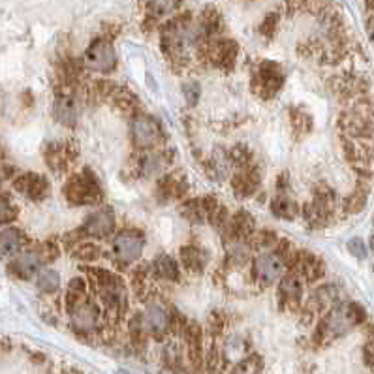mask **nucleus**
<instances>
[{"label": "nucleus", "mask_w": 374, "mask_h": 374, "mask_svg": "<svg viewBox=\"0 0 374 374\" xmlns=\"http://www.w3.org/2000/svg\"><path fill=\"white\" fill-rule=\"evenodd\" d=\"M115 49L111 48L108 40H95L85 53V64L95 72L108 74L115 68Z\"/></svg>", "instance_id": "f257e3e1"}, {"label": "nucleus", "mask_w": 374, "mask_h": 374, "mask_svg": "<svg viewBox=\"0 0 374 374\" xmlns=\"http://www.w3.org/2000/svg\"><path fill=\"white\" fill-rule=\"evenodd\" d=\"M132 136H134V141L139 147H152V145H157L160 141L162 130H160V124L152 117L139 115L132 123Z\"/></svg>", "instance_id": "f03ea898"}, {"label": "nucleus", "mask_w": 374, "mask_h": 374, "mask_svg": "<svg viewBox=\"0 0 374 374\" xmlns=\"http://www.w3.org/2000/svg\"><path fill=\"white\" fill-rule=\"evenodd\" d=\"M113 252L121 262H136L143 252V237L136 232H121L113 241Z\"/></svg>", "instance_id": "7ed1b4c3"}, {"label": "nucleus", "mask_w": 374, "mask_h": 374, "mask_svg": "<svg viewBox=\"0 0 374 374\" xmlns=\"http://www.w3.org/2000/svg\"><path fill=\"white\" fill-rule=\"evenodd\" d=\"M360 313H357V308L352 305L348 306H339V308H335L333 313L327 316L326 320V327H327V335L333 333V335H342L346 333L350 327H354L361 318H357Z\"/></svg>", "instance_id": "20e7f679"}, {"label": "nucleus", "mask_w": 374, "mask_h": 374, "mask_svg": "<svg viewBox=\"0 0 374 374\" xmlns=\"http://www.w3.org/2000/svg\"><path fill=\"white\" fill-rule=\"evenodd\" d=\"M66 196L75 201V204H87V201H92L98 196V186L96 183L89 181L87 175H79L70 181V184L66 186Z\"/></svg>", "instance_id": "39448f33"}, {"label": "nucleus", "mask_w": 374, "mask_h": 374, "mask_svg": "<svg viewBox=\"0 0 374 374\" xmlns=\"http://www.w3.org/2000/svg\"><path fill=\"white\" fill-rule=\"evenodd\" d=\"M284 271V262L280 259L277 254H266V256H259L254 262V273L259 280L264 282H273L277 280Z\"/></svg>", "instance_id": "423d86ee"}, {"label": "nucleus", "mask_w": 374, "mask_h": 374, "mask_svg": "<svg viewBox=\"0 0 374 374\" xmlns=\"http://www.w3.org/2000/svg\"><path fill=\"white\" fill-rule=\"evenodd\" d=\"M115 228V220L109 209L98 211L87 218V222L83 224V233L92 235V237H108L109 233Z\"/></svg>", "instance_id": "0eeeda50"}, {"label": "nucleus", "mask_w": 374, "mask_h": 374, "mask_svg": "<svg viewBox=\"0 0 374 374\" xmlns=\"http://www.w3.org/2000/svg\"><path fill=\"white\" fill-rule=\"evenodd\" d=\"M100 293L109 306H119L124 303V288L121 280L108 275V271H100Z\"/></svg>", "instance_id": "6e6552de"}, {"label": "nucleus", "mask_w": 374, "mask_h": 374, "mask_svg": "<svg viewBox=\"0 0 374 374\" xmlns=\"http://www.w3.org/2000/svg\"><path fill=\"white\" fill-rule=\"evenodd\" d=\"M141 322L145 331H150L152 335H162L168 329L170 318H168V313L160 305H149L143 313Z\"/></svg>", "instance_id": "1a4fd4ad"}, {"label": "nucleus", "mask_w": 374, "mask_h": 374, "mask_svg": "<svg viewBox=\"0 0 374 374\" xmlns=\"http://www.w3.org/2000/svg\"><path fill=\"white\" fill-rule=\"evenodd\" d=\"M75 301H77V305H75L74 314H72V322H74V326L77 327L79 331H89V329L95 327L98 313H96L95 305H92L90 301H79V297H75Z\"/></svg>", "instance_id": "9d476101"}, {"label": "nucleus", "mask_w": 374, "mask_h": 374, "mask_svg": "<svg viewBox=\"0 0 374 374\" xmlns=\"http://www.w3.org/2000/svg\"><path fill=\"white\" fill-rule=\"evenodd\" d=\"M41 267V256L38 252H27L14 262L15 275H19L21 279H30L35 273L40 271Z\"/></svg>", "instance_id": "9b49d317"}, {"label": "nucleus", "mask_w": 374, "mask_h": 374, "mask_svg": "<svg viewBox=\"0 0 374 374\" xmlns=\"http://www.w3.org/2000/svg\"><path fill=\"white\" fill-rule=\"evenodd\" d=\"M17 188L27 196L40 199L48 190V183H46V179L38 177V175H25L17 181Z\"/></svg>", "instance_id": "f8f14e48"}, {"label": "nucleus", "mask_w": 374, "mask_h": 374, "mask_svg": "<svg viewBox=\"0 0 374 374\" xmlns=\"http://www.w3.org/2000/svg\"><path fill=\"white\" fill-rule=\"evenodd\" d=\"M75 102L70 98V96H61L57 102H55V117L57 121H61L62 124L66 126H72L75 123Z\"/></svg>", "instance_id": "ddd939ff"}, {"label": "nucleus", "mask_w": 374, "mask_h": 374, "mask_svg": "<svg viewBox=\"0 0 374 374\" xmlns=\"http://www.w3.org/2000/svg\"><path fill=\"white\" fill-rule=\"evenodd\" d=\"M21 246H23V237H21V233L17 230H6V232H2V254H4V258H14L17 256L21 250Z\"/></svg>", "instance_id": "4468645a"}, {"label": "nucleus", "mask_w": 374, "mask_h": 374, "mask_svg": "<svg viewBox=\"0 0 374 374\" xmlns=\"http://www.w3.org/2000/svg\"><path fill=\"white\" fill-rule=\"evenodd\" d=\"M155 267H157V273H160V277H164V279L177 280L179 277L177 264H175L170 256H160V258L157 259Z\"/></svg>", "instance_id": "2eb2a0df"}, {"label": "nucleus", "mask_w": 374, "mask_h": 374, "mask_svg": "<svg viewBox=\"0 0 374 374\" xmlns=\"http://www.w3.org/2000/svg\"><path fill=\"white\" fill-rule=\"evenodd\" d=\"M280 293L288 299L297 301L301 297V280L297 277H286L280 284Z\"/></svg>", "instance_id": "dca6fc26"}, {"label": "nucleus", "mask_w": 374, "mask_h": 374, "mask_svg": "<svg viewBox=\"0 0 374 374\" xmlns=\"http://www.w3.org/2000/svg\"><path fill=\"white\" fill-rule=\"evenodd\" d=\"M59 275L53 271V269H43L40 271V277H38V288L41 292H55L59 288Z\"/></svg>", "instance_id": "f3484780"}, {"label": "nucleus", "mask_w": 374, "mask_h": 374, "mask_svg": "<svg viewBox=\"0 0 374 374\" xmlns=\"http://www.w3.org/2000/svg\"><path fill=\"white\" fill-rule=\"evenodd\" d=\"M184 256V264L190 267V269H194V271H197V269H201L205 264V254L201 250H197V248H186V250L183 252Z\"/></svg>", "instance_id": "a211bd4d"}, {"label": "nucleus", "mask_w": 374, "mask_h": 374, "mask_svg": "<svg viewBox=\"0 0 374 374\" xmlns=\"http://www.w3.org/2000/svg\"><path fill=\"white\" fill-rule=\"evenodd\" d=\"M179 0H150V8L155 10L157 15H164L171 12L173 8H177Z\"/></svg>", "instance_id": "6ab92c4d"}, {"label": "nucleus", "mask_w": 374, "mask_h": 374, "mask_svg": "<svg viewBox=\"0 0 374 374\" xmlns=\"http://www.w3.org/2000/svg\"><path fill=\"white\" fill-rule=\"evenodd\" d=\"M273 209H275V213L279 215V217H290L295 209H293V205L286 199V197H279L275 204H273Z\"/></svg>", "instance_id": "aec40b11"}, {"label": "nucleus", "mask_w": 374, "mask_h": 374, "mask_svg": "<svg viewBox=\"0 0 374 374\" xmlns=\"http://www.w3.org/2000/svg\"><path fill=\"white\" fill-rule=\"evenodd\" d=\"M350 250L354 252L357 258H365V246H363V241H360V239L350 241Z\"/></svg>", "instance_id": "412c9836"}, {"label": "nucleus", "mask_w": 374, "mask_h": 374, "mask_svg": "<svg viewBox=\"0 0 374 374\" xmlns=\"http://www.w3.org/2000/svg\"><path fill=\"white\" fill-rule=\"evenodd\" d=\"M15 217V209H10V205H8V199L4 197L2 199V224H6L10 218Z\"/></svg>", "instance_id": "4be33fe9"}]
</instances>
